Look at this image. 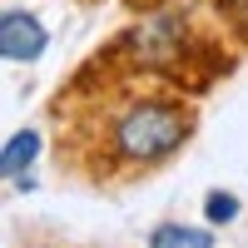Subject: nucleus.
Masks as SVG:
<instances>
[{"instance_id": "1", "label": "nucleus", "mask_w": 248, "mask_h": 248, "mask_svg": "<svg viewBox=\"0 0 248 248\" xmlns=\"http://www.w3.org/2000/svg\"><path fill=\"white\" fill-rule=\"evenodd\" d=\"M184 139H189V114L164 105V99H144V105L124 109V119L114 124V149L129 164H154L174 154Z\"/></svg>"}, {"instance_id": "2", "label": "nucleus", "mask_w": 248, "mask_h": 248, "mask_svg": "<svg viewBox=\"0 0 248 248\" xmlns=\"http://www.w3.org/2000/svg\"><path fill=\"white\" fill-rule=\"evenodd\" d=\"M184 40H189V20L174 15V10H159V15H144L139 25L124 40V55L144 70H164L184 55Z\"/></svg>"}, {"instance_id": "3", "label": "nucleus", "mask_w": 248, "mask_h": 248, "mask_svg": "<svg viewBox=\"0 0 248 248\" xmlns=\"http://www.w3.org/2000/svg\"><path fill=\"white\" fill-rule=\"evenodd\" d=\"M45 25H40L35 15L25 10H5L0 15V50H5V60H15V65H25V60H40L45 55Z\"/></svg>"}, {"instance_id": "4", "label": "nucleus", "mask_w": 248, "mask_h": 248, "mask_svg": "<svg viewBox=\"0 0 248 248\" xmlns=\"http://www.w3.org/2000/svg\"><path fill=\"white\" fill-rule=\"evenodd\" d=\"M35 154H40V134H35V129H20V134H10V139H5L0 169H5L15 184H30V179H25V169L35 164Z\"/></svg>"}, {"instance_id": "5", "label": "nucleus", "mask_w": 248, "mask_h": 248, "mask_svg": "<svg viewBox=\"0 0 248 248\" xmlns=\"http://www.w3.org/2000/svg\"><path fill=\"white\" fill-rule=\"evenodd\" d=\"M149 248H214L203 229H184V223H159L149 233Z\"/></svg>"}, {"instance_id": "6", "label": "nucleus", "mask_w": 248, "mask_h": 248, "mask_svg": "<svg viewBox=\"0 0 248 248\" xmlns=\"http://www.w3.org/2000/svg\"><path fill=\"white\" fill-rule=\"evenodd\" d=\"M203 209H209V223H233V218H238V199L223 194V189H214Z\"/></svg>"}, {"instance_id": "7", "label": "nucleus", "mask_w": 248, "mask_h": 248, "mask_svg": "<svg viewBox=\"0 0 248 248\" xmlns=\"http://www.w3.org/2000/svg\"><path fill=\"white\" fill-rule=\"evenodd\" d=\"M223 5H229V10H233V20L248 30V0H223Z\"/></svg>"}]
</instances>
